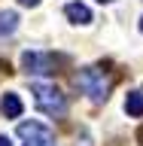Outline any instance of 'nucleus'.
<instances>
[{"mask_svg": "<svg viewBox=\"0 0 143 146\" xmlns=\"http://www.w3.org/2000/svg\"><path fill=\"white\" fill-rule=\"evenodd\" d=\"M31 91H34V100L40 107V113H46L52 119H61L67 113V98L55 85H49V82H31Z\"/></svg>", "mask_w": 143, "mask_h": 146, "instance_id": "f257e3e1", "label": "nucleus"}, {"mask_svg": "<svg viewBox=\"0 0 143 146\" xmlns=\"http://www.w3.org/2000/svg\"><path fill=\"white\" fill-rule=\"evenodd\" d=\"M98 3H113V0H98Z\"/></svg>", "mask_w": 143, "mask_h": 146, "instance_id": "9b49d317", "label": "nucleus"}, {"mask_svg": "<svg viewBox=\"0 0 143 146\" xmlns=\"http://www.w3.org/2000/svg\"><path fill=\"white\" fill-rule=\"evenodd\" d=\"M18 3H21V6H37L40 0H18Z\"/></svg>", "mask_w": 143, "mask_h": 146, "instance_id": "1a4fd4ad", "label": "nucleus"}, {"mask_svg": "<svg viewBox=\"0 0 143 146\" xmlns=\"http://www.w3.org/2000/svg\"><path fill=\"white\" fill-rule=\"evenodd\" d=\"M18 137L27 140V146H52V131L46 125H40V122H21Z\"/></svg>", "mask_w": 143, "mask_h": 146, "instance_id": "20e7f679", "label": "nucleus"}, {"mask_svg": "<svg viewBox=\"0 0 143 146\" xmlns=\"http://www.w3.org/2000/svg\"><path fill=\"white\" fill-rule=\"evenodd\" d=\"M21 70L25 73H37V76L55 73V58L49 52H25L21 55Z\"/></svg>", "mask_w": 143, "mask_h": 146, "instance_id": "7ed1b4c3", "label": "nucleus"}, {"mask_svg": "<svg viewBox=\"0 0 143 146\" xmlns=\"http://www.w3.org/2000/svg\"><path fill=\"white\" fill-rule=\"evenodd\" d=\"M140 140H143V131H140Z\"/></svg>", "mask_w": 143, "mask_h": 146, "instance_id": "ddd939ff", "label": "nucleus"}, {"mask_svg": "<svg viewBox=\"0 0 143 146\" xmlns=\"http://www.w3.org/2000/svg\"><path fill=\"white\" fill-rule=\"evenodd\" d=\"M0 146H12V143H9V137H3V134H0Z\"/></svg>", "mask_w": 143, "mask_h": 146, "instance_id": "9d476101", "label": "nucleus"}, {"mask_svg": "<svg viewBox=\"0 0 143 146\" xmlns=\"http://www.w3.org/2000/svg\"><path fill=\"white\" fill-rule=\"evenodd\" d=\"M76 88L85 91L94 104H100V100H107V94H110V79L98 67H82V70L76 73Z\"/></svg>", "mask_w": 143, "mask_h": 146, "instance_id": "f03ea898", "label": "nucleus"}, {"mask_svg": "<svg viewBox=\"0 0 143 146\" xmlns=\"http://www.w3.org/2000/svg\"><path fill=\"white\" fill-rule=\"evenodd\" d=\"M15 27H18V12L15 9H0V36L15 34Z\"/></svg>", "mask_w": 143, "mask_h": 146, "instance_id": "0eeeda50", "label": "nucleus"}, {"mask_svg": "<svg viewBox=\"0 0 143 146\" xmlns=\"http://www.w3.org/2000/svg\"><path fill=\"white\" fill-rule=\"evenodd\" d=\"M64 15L70 18L73 25H88V21H91V9L85 6V3H79V0H73V3L64 6Z\"/></svg>", "mask_w": 143, "mask_h": 146, "instance_id": "39448f33", "label": "nucleus"}, {"mask_svg": "<svg viewBox=\"0 0 143 146\" xmlns=\"http://www.w3.org/2000/svg\"><path fill=\"white\" fill-rule=\"evenodd\" d=\"M140 31H143V15H140Z\"/></svg>", "mask_w": 143, "mask_h": 146, "instance_id": "f8f14e48", "label": "nucleus"}, {"mask_svg": "<svg viewBox=\"0 0 143 146\" xmlns=\"http://www.w3.org/2000/svg\"><path fill=\"white\" fill-rule=\"evenodd\" d=\"M21 110H25V107H21V98H18L15 91H6V94L0 98V113H3L6 119H18Z\"/></svg>", "mask_w": 143, "mask_h": 146, "instance_id": "423d86ee", "label": "nucleus"}, {"mask_svg": "<svg viewBox=\"0 0 143 146\" xmlns=\"http://www.w3.org/2000/svg\"><path fill=\"white\" fill-rule=\"evenodd\" d=\"M125 113L134 116V119L143 116V91H131V94L125 98Z\"/></svg>", "mask_w": 143, "mask_h": 146, "instance_id": "6e6552de", "label": "nucleus"}]
</instances>
